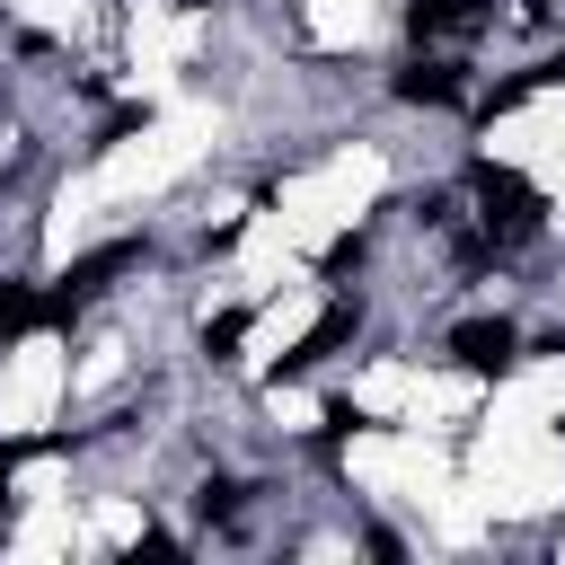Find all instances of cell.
<instances>
[{
    "label": "cell",
    "instance_id": "7a4b0ae2",
    "mask_svg": "<svg viewBox=\"0 0 565 565\" xmlns=\"http://www.w3.org/2000/svg\"><path fill=\"white\" fill-rule=\"evenodd\" d=\"M132 265H141V238H115V247H97V256H79V265H71V274L53 282V300H44V318H71L79 300H97V291H106L115 274H132Z\"/></svg>",
    "mask_w": 565,
    "mask_h": 565
},
{
    "label": "cell",
    "instance_id": "5b68a950",
    "mask_svg": "<svg viewBox=\"0 0 565 565\" xmlns=\"http://www.w3.org/2000/svg\"><path fill=\"white\" fill-rule=\"evenodd\" d=\"M388 88H397L406 106H450V97L468 88V71H459V62H433V53H415V62H406Z\"/></svg>",
    "mask_w": 565,
    "mask_h": 565
},
{
    "label": "cell",
    "instance_id": "277c9868",
    "mask_svg": "<svg viewBox=\"0 0 565 565\" xmlns=\"http://www.w3.org/2000/svg\"><path fill=\"white\" fill-rule=\"evenodd\" d=\"M486 18H494V0H406L415 44H433V35H477Z\"/></svg>",
    "mask_w": 565,
    "mask_h": 565
},
{
    "label": "cell",
    "instance_id": "52a82bcc",
    "mask_svg": "<svg viewBox=\"0 0 565 565\" xmlns=\"http://www.w3.org/2000/svg\"><path fill=\"white\" fill-rule=\"evenodd\" d=\"M238 494H247L238 477H203V494H194V512H203V521H238Z\"/></svg>",
    "mask_w": 565,
    "mask_h": 565
},
{
    "label": "cell",
    "instance_id": "6da1fadb",
    "mask_svg": "<svg viewBox=\"0 0 565 565\" xmlns=\"http://www.w3.org/2000/svg\"><path fill=\"white\" fill-rule=\"evenodd\" d=\"M468 194H477V230H486L494 247H521V238L539 230V194H530V177L477 159V168H468Z\"/></svg>",
    "mask_w": 565,
    "mask_h": 565
},
{
    "label": "cell",
    "instance_id": "8992f818",
    "mask_svg": "<svg viewBox=\"0 0 565 565\" xmlns=\"http://www.w3.org/2000/svg\"><path fill=\"white\" fill-rule=\"evenodd\" d=\"M353 327H362V309H353V300H335V309H327V318H318V327L282 353V380H291V371H309V362H327L335 344H353Z\"/></svg>",
    "mask_w": 565,
    "mask_h": 565
},
{
    "label": "cell",
    "instance_id": "3957f363",
    "mask_svg": "<svg viewBox=\"0 0 565 565\" xmlns=\"http://www.w3.org/2000/svg\"><path fill=\"white\" fill-rule=\"evenodd\" d=\"M450 353H459L468 371H512L521 327H512V318H468V327H450Z\"/></svg>",
    "mask_w": 565,
    "mask_h": 565
},
{
    "label": "cell",
    "instance_id": "9c48e42d",
    "mask_svg": "<svg viewBox=\"0 0 565 565\" xmlns=\"http://www.w3.org/2000/svg\"><path fill=\"white\" fill-rule=\"evenodd\" d=\"M238 335H247V309H221V318L203 327V353H212V362H230V353H238Z\"/></svg>",
    "mask_w": 565,
    "mask_h": 565
},
{
    "label": "cell",
    "instance_id": "ba28073f",
    "mask_svg": "<svg viewBox=\"0 0 565 565\" xmlns=\"http://www.w3.org/2000/svg\"><path fill=\"white\" fill-rule=\"evenodd\" d=\"M44 318V300L26 291V282H0V335H18V327H35Z\"/></svg>",
    "mask_w": 565,
    "mask_h": 565
}]
</instances>
